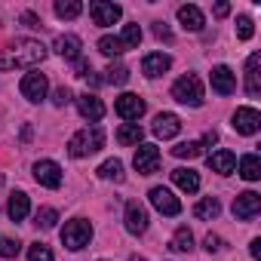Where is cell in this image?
Instances as JSON below:
<instances>
[{"mask_svg":"<svg viewBox=\"0 0 261 261\" xmlns=\"http://www.w3.org/2000/svg\"><path fill=\"white\" fill-rule=\"evenodd\" d=\"M22 22H25V25H31V28H34V25H37V16H34V13H25V16H22Z\"/></svg>","mask_w":261,"mask_h":261,"instance_id":"obj_44","label":"cell"},{"mask_svg":"<svg viewBox=\"0 0 261 261\" xmlns=\"http://www.w3.org/2000/svg\"><path fill=\"white\" fill-rule=\"evenodd\" d=\"M56 221H59V212H56V209H49V206H43V209L37 212V224H40L43 230H49V227H56Z\"/></svg>","mask_w":261,"mask_h":261,"instance_id":"obj_34","label":"cell"},{"mask_svg":"<svg viewBox=\"0 0 261 261\" xmlns=\"http://www.w3.org/2000/svg\"><path fill=\"white\" fill-rule=\"evenodd\" d=\"M89 240H92V224L86 218H74V221H68L62 227V243L71 252H80L83 246H89Z\"/></svg>","mask_w":261,"mask_h":261,"instance_id":"obj_4","label":"cell"},{"mask_svg":"<svg viewBox=\"0 0 261 261\" xmlns=\"http://www.w3.org/2000/svg\"><path fill=\"white\" fill-rule=\"evenodd\" d=\"M258 212H261V197H258L255 191H246V194H240V197L233 200V215H237L240 221H252Z\"/></svg>","mask_w":261,"mask_h":261,"instance_id":"obj_10","label":"cell"},{"mask_svg":"<svg viewBox=\"0 0 261 261\" xmlns=\"http://www.w3.org/2000/svg\"><path fill=\"white\" fill-rule=\"evenodd\" d=\"M34 178H37L43 188L56 191V188H62V166L53 163V160H37V163H34Z\"/></svg>","mask_w":261,"mask_h":261,"instance_id":"obj_7","label":"cell"},{"mask_svg":"<svg viewBox=\"0 0 261 261\" xmlns=\"http://www.w3.org/2000/svg\"><path fill=\"white\" fill-rule=\"evenodd\" d=\"M19 240L16 237H10V240H0V255H4V258H16L19 255Z\"/></svg>","mask_w":261,"mask_h":261,"instance_id":"obj_37","label":"cell"},{"mask_svg":"<svg viewBox=\"0 0 261 261\" xmlns=\"http://www.w3.org/2000/svg\"><path fill=\"white\" fill-rule=\"evenodd\" d=\"M74 68H77V77H86V74H89V65H86V59H83V56L74 62Z\"/></svg>","mask_w":261,"mask_h":261,"instance_id":"obj_41","label":"cell"},{"mask_svg":"<svg viewBox=\"0 0 261 261\" xmlns=\"http://www.w3.org/2000/svg\"><path fill=\"white\" fill-rule=\"evenodd\" d=\"M46 59V46L40 40H16L10 53L0 56V68H34Z\"/></svg>","mask_w":261,"mask_h":261,"instance_id":"obj_1","label":"cell"},{"mask_svg":"<svg viewBox=\"0 0 261 261\" xmlns=\"http://www.w3.org/2000/svg\"><path fill=\"white\" fill-rule=\"evenodd\" d=\"M194 215H197V218H203V221H212V218H218V215H221V203H218L215 197H203V200L194 206Z\"/></svg>","mask_w":261,"mask_h":261,"instance_id":"obj_24","label":"cell"},{"mask_svg":"<svg viewBox=\"0 0 261 261\" xmlns=\"http://www.w3.org/2000/svg\"><path fill=\"white\" fill-rule=\"evenodd\" d=\"M105 148V129L95 123V126H86V129H80V133H74L71 136V142H68V154L71 157H89V154H95V151H101Z\"/></svg>","mask_w":261,"mask_h":261,"instance_id":"obj_2","label":"cell"},{"mask_svg":"<svg viewBox=\"0 0 261 261\" xmlns=\"http://www.w3.org/2000/svg\"><path fill=\"white\" fill-rule=\"evenodd\" d=\"M117 114L123 117V120H129V123H133V120H139L142 114H145V98L142 95H136V92H123L120 98H117Z\"/></svg>","mask_w":261,"mask_h":261,"instance_id":"obj_9","label":"cell"},{"mask_svg":"<svg viewBox=\"0 0 261 261\" xmlns=\"http://www.w3.org/2000/svg\"><path fill=\"white\" fill-rule=\"evenodd\" d=\"M71 98H74V95H71V89H68V86H59V89H56V98H53V101H56L59 108H65V105H71Z\"/></svg>","mask_w":261,"mask_h":261,"instance_id":"obj_38","label":"cell"},{"mask_svg":"<svg viewBox=\"0 0 261 261\" xmlns=\"http://www.w3.org/2000/svg\"><path fill=\"white\" fill-rule=\"evenodd\" d=\"M7 212H10L13 221H25L28 212H31V200H28V194H25V191H13V194H10V206H7Z\"/></svg>","mask_w":261,"mask_h":261,"instance_id":"obj_19","label":"cell"},{"mask_svg":"<svg viewBox=\"0 0 261 261\" xmlns=\"http://www.w3.org/2000/svg\"><path fill=\"white\" fill-rule=\"evenodd\" d=\"M203 246H206V252H218V249H221V237H215V233H209Z\"/></svg>","mask_w":261,"mask_h":261,"instance_id":"obj_40","label":"cell"},{"mask_svg":"<svg viewBox=\"0 0 261 261\" xmlns=\"http://www.w3.org/2000/svg\"><path fill=\"white\" fill-rule=\"evenodd\" d=\"M209 169L212 172H218V175H230L233 169H237V154L233 151H215V154H209Z\"/></svg>","mask_w":261,"mask_h":261,"instance_id":"obj_18","label":"cell"},{"mask_svg":"<svg viewBox=\"0 0 261 261\" xmlns=\"http://www.w3.org/2000/svg\"><path fill=\"white\" fill-rule=\"evenodd\" d=\"M77 111H80V117H83V120H89L92 126L105 117V105H101V98H98V95H92V92H83V95L77 98Z\"/></svg>","mask_w":261,"mask_h":261,"instance_id":"obj_13","label":"cell"},{"mask_svg":"<svg viewBox=\"0 0 261 261\" xmlns=\"http://www.w3.org/2000/svg\"><path fill=\"white\" fill-rule=\"evenodd\" d=\"M133 261H145V258H142V255H133Z\"/></svg>","mask_w":261,"mask_h":261,"instance_id":"obj_45","label":"cell"},{"mask_svg":"<svg viewBox=\"0 0 261 261\" xmlns=\"http://www.w3.org/2000/svg\"><path fill=\"white\" fill-rule=\"evenodd\" d=\"M172 68V59L166 56V53H151V56H145V62H142V71H145V77H163L166 71Z\"/></svg>","mask_w":261,"mask_h":261,"instance_id":"obj_17","label":"cell"},{"mask_svg":"<svg viewBox=\"0 0 261 261\" xmlns=\"http://www.w3.org/2000/svg\"><path fill=\"white\" fill-rule=\"evenodd\" d=\"M212 89L218 95H230L237 89V77H233V71L227 65H215L212 68Z\"/></svg>","mask_w":261,"mask_h":261,"instance_id":"obj_15","label":"cell"},{"mask_svg":"<svg viewBox=\"0 0 261 261\" xmlns=\"http://www.w3.org/2000/svg\"><path fill=\"white\" fill-rule=\"evenodd\" d=\"M126 230L136 237L148 230V209L142 203H126Z\"/></svg>","mask_w":261,"mask_h":261,"instance_id":"obj_14","label":"cell"},{"mask_svg":"<svg viewBox=\"0 0 261 261\" xmlns=\"http://www.w3.org/2000/svg\"><path fill=\"white\" fill-rule=\"evenodd\" d=\"M240 175L246 181H258L261 178V160H258V154H246L240 160Z\"/></svg>","mask_w":261,"mask_h":261,"instance_id":"obj_26","label":"cell"},{"mask_svg":"<svg viewBox=\"0 0 261 261\" xmlns=\"http://www.w3.org/2000/svg\"><path fill=\"white\" fill-rule=\"evenodd\" d=\"M178 22H181V28H188V31H203V13L194 7V4H185V7H178Z\"/></svg>","mask_w":261,"mask_h":261,"instance_id":"obj_20","label":"cell"},{"mask_svg":"<svg viewBox=\"0 0 261 261\" xmlns=\"http://www.w3.org/2000/svg\"><path fill=\"white\" fill-rule=\"evenodd\" d=\"M148 197H151V206H154L157 212L169 215V218H175V215L181 212V203H178V197H172L169 188H151Z\"/></svg>","mask_w":261,"mask_h":261,"instance_id":"obj_6","label":"cell"},{"mask_svg":"<svg viewBox=\"0 0 261 261\" xmlns=\"http://www.w3.org/2000/svg\"><path fill=\"white\" fill-rule=\"evenodd\" d=\"M258 62H261L258 53H252L249 62H246V92H249L252 98H258V92H261V83H258Z\"/></svg>","mask_w":261,"mask_h":261,"instance_id":"obj_22","label":"cell"},{"mask_svg":"<svg viewBox=\"0 0 261 261\" xmlns=\"http://www.w3.org/2000/svg\"><path fill=\"white\" fill-rule=\"evenodd\" d=\"M172 154H175L178 160H194V157L203 154V142H181V145L172 148Z\"/></svg>","mask_w":261,"mask_h":261,"instance_id":"obj_27","label":"cell"},{"mask_svg":"<svg viewBox=\"0 0 261 261\" xmlns=\"http://www.w3.org/2000/svg\"><path fill=\"white\" fill-rule=\"evenodd\" d=\"M120 43H123L126 49H136V46L142 43V28H139V25H126L123 34H120Z\"/></svg>","mask_w":261,"mask_h":261,"instance_id":"obj_32","label":"cell"},{"mask_svg":"<svg viewBox=\"0 0 261 261\" xmlns=\"http://www.w3.org/2000/svg\"><path fill=\"white\" fill-rule=\"evenodd\" d=\"M154 34H157L160 40H172V31L166 28V22H157V25H154Z\"/></svg>","mask_w":261,"mask_h":261,"instance_id":"obj_39","label":"cell"},{"mask_svg":"<svg viewBox=\"0 0 261 261\" xmlns=\"http://www.w3.org/2000/svg\"><path fill=\"white\" fill-rule=\"evenodd\" d=\"M28 261H53V249L43 246V243H34L28 249Z\"/></svg>","mask_w":261,"mask_h":261,"instance_id":"obj_35","label":"cell"},{"mask_svg":"<svg viewBox=\"0 0 261 261\" xmlns=\"http://www.w3.org/2000/svg\"><path fill=\"white\" fill-rule=\"evenodd\" d=\"M133 166H136V172H142V175H154L157 166H160V148H157V145H139Z\"/></svg>","mask_w":261,"mask_h":261,"instance_id":"obj_5","label":"cell"},{"mask_svg":"<svg viewBox=\"0 0 261 261\" xmlns=\"http://www.w3.org/2000/svg\"><path fill=\"white\" fill-rule=\"evenodd\" d=\"M181 133V120L175 114H157L154 117V136L157 139H175Z\"/></svg>","mask_w":261,"mask_h":261,"instance_id":"obj_16","label":"cell"},{"mask_svg":"<svg viewBox=\"0 0 261 261\" xmlns=\"http://www.w3.org/2000/svg\"><path fill=\"white\" fill-rule=\"evenodd\" d=\"M89 16H92V22L95 25H114V22H120V16H123V10L117 7V4H108V0H92L89 4Z\"/></svg>","mask_w":261,"mask_h":261,"instance_id":"obj_8","label":"cell"},{"mask_svg":"<svg viewBox=\"0 0 261 261\" xmlns=\"http://www.w3.org/2000/svg\"><path fill=\"white\" fill-rule=\"evenodd\" d=\"M172 98L181 101V105H191V108H200L203 105V83L197 74H185L172 83Z\"/></svg>","mask_w":261,"mask_h":261,"instance_id":"obj_3","label":"cell"},{"mask_svg":"<svg viewBox=\"0 0 261 261\" xmlns=\"http://www.w3.org/2000/svg\"><path fill=\"white\" fill-rule=\"evenodd\" d=\"M0 188H4V175H0Z\"/></svg>","mask_w":261,"mask_h":261,"instance_id":"obj_46","label":"cell"},{"mask_svg":"<svg viewBox=\"0 0 261 261\" xmlns=\"http://www.w3.org/2000/svg\"><path fill=\"white\" fill-rule=\"evenodd\" d=\"M252 34H255L252 19H249V16H240V19H237V37H240V40H249Z\"/></svg>","mask_w":261,"mask_h":261,"instance_id":"obj_36","label":"cell"},{"mask_svg":"<svg viewBox=\"0 0 261 261\" xmlns=\"http://www.w3.org/2000/svg\"><path fill=\"white\" fill-rule=\"evenodd\" d=\"M98 49H101L105 56H111V59H117V56H123V53H126V46L120 43V37H111V34L98 40Z\"/></svg>","mask_w":261,"mask_h":261,"instance_id":"obj_29","label":"cell"},{"mask_svg":"<svg viewBox=\"0 0 261 261\" xmlns=\"http://www.w3.org/2000/svg\"><path fill=\"white\" fill-rule=\"evenodd\" d=\"M233 129H237V133H243V136H255L258 129H261V114L255 108H237Z\"/></svg>","mask_w":261,"mask_h":261,"instance_id":"obj_11","label":"cell"},{"mask_svg":"<svg viewBox=\"0 0 261 261\" xmlns=\"http://www.w3.org/2000/svg\"><path fill=\"white\" fill-rule=\"evenodd\" d=\"M249 252H252V258H261V240H258V237L252 240V246H249Z\"/></svg>","mask_w":261,"mask_h":261,"instance_id":"obj_42","label":"cell"},{"mask_svg":"<svg viewBox=\"0 0 261 261\" xmlns=\"http://www.w3.org/2000/svg\"><path fill=\"white\" fill-rule=\"evenodd\" d=\"M169 249H175V252H191V249H194V237H191V230H188V227H178L175 237H172V246H169Z\"/></svg>","mask_w":261,"mask_h":261,"instance_id":"obj_31","label":"cell"},{"mask_svg":"<svg viewBox=\"0 0 261 261\" xmlns=\"http://www.w3.org/2000/svg\"><path fill=\"white\" fill-rule=\"evenodd\" d=\"M105 74H108L105 80H108V83H117V86H123V83L129 80V68H126V65H120V62H117V65H111Z\"/></svg>","mask_w":261,"mask_h":261,"instance_id":"obj_33","label":"cell"},{"mask_svg":"<svg viewBox=\"0 0 261 261\" xmlns=\"http://www.w3.org/2000/svg\"><path fill=\"white\" fill-rule=\"evenodd\" d=\"M98 175L101 178H114V181H123V163L114 157V160H105L101 166H98Z\"/></svg>","mask_w":261,"mask_h":261,"instance_id":"obj_30","label":"cell"},{"mask_svg":"<svg viewBox=\"0 0 261 261\" xmlns=\"http://www.w3.org/2000/svg\"><path fill=\"white\" fill-rule=\"evenodd\" d=\"M46 89H49V83H46L43 74L31 71V74L22 77V95H25L28 101H43V98H46Z\"/></svg>","mask_w":261,"mask_h":261,"instance_id":"obj_12","label":"cell"},{"mask_svg":"<svg viewBox=\"0 0 261 261\" xmlns=\"http://www.w3.org/2000/svg\"><path fill=\"white\" fill-rule=\"evenodd\" d=\"M80 37L77 34H62V37H56V53L62 56V59H71V62H77L80 59Z\"/></svg>","mask_w":261,"mask_h":261,"instance_id":"obj_21","label":"cell"},{"mask_svg":"<svg viewBox=\"0 0 261 261\" xmlns=\"http://www.w3.org/2000/svg\"><path fill=\"white\" fill-rule=\"evenodd\" d=\"M227 13H230V7H227V4H215V16H218V19H224Z\"/></svg>","mask_w":261,"mask_h":261,"instance_id":"obj_43","label":"cell"},{"mask_svg":"<svg viewBox=\"0 0 261 261\" xmlns=\"http://www.w3.org/2000/svg\"><path fill=\"white\" fill-rule=\"evenodd\" d=\"M142 126L139 123H123L120 129H117V142L120 145H142Z\"/></svg>","mask_w":261,"mask_h":261,"instance_id":"obj_25","label":"cell"},{"mask_svg":"<svg viewBox=\"0 0 261 261\" xmlns=\"http://www.w3.org/2000/svg\"><path fill=\"white\" fill-rule=\"evenodd\" d=\"M83 13V4H77V0H59L56 4V16L59 19H77Z\"/></svg>","mask_w":261,"mask_h":261,"instance_id":"obj_28","label":"cell"},{"mask_svg":"<svg viewBox=\"0 0 261 261\" xmlns=\"http://www.w3.org/2000/svg\"><path fill=\"white\" fill-rule=\"evenodd\" d=\"M172 181L185 191V194H197L200 191V175L194 169H172Z\"/></svg>","mask_w":261,"mask_h":261,"instance_id":"obj_23","label":"cell"}]
</instances>
